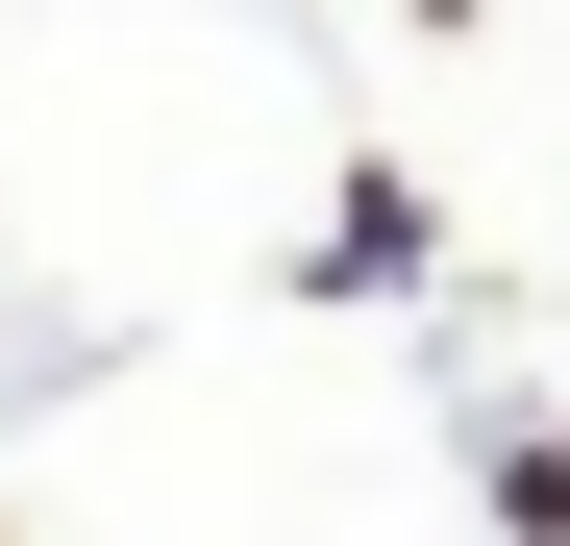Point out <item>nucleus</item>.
I'll list each match as a JSON object with an SVG mask.
<instances>
[{"label": "nucleus", "instance_id": "f257e3e1", "mask_svg": "<svg viewBox=\"0 0 570 546\" xmlns=\"http://www.w3.org/2000/svg\"><path fill=\"white\" fill-rule=\"evenodd\" d=\"M397 273H422V174H347L323 199V299H397Z\"/></svg>", "mask_w": 570, "mask_h": 546}, {"label": "nucleus", "instance_id": "f03ea898", "mask_svg": "<svg viewBox=\"0 0 570 546\" xmlns=\"http://www.w3.org/2000/svg\"><path fill=\"white\" fill-rule=\"evenodd\" d=\"M471 472H497V521H521V546H570V447H546V422H471Z\"/></svg>", "mask_w": 570, "mask_h": 546}]
</instances>
